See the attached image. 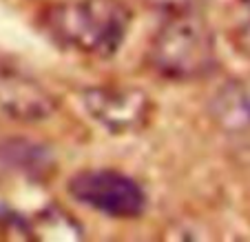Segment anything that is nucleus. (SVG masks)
<instances>
[{
    "mask_svg": "<svg viewBox=\"0 0 250 242\" xmlns=\"http://www.w3.org/2000/svg\"><path fill=\"white\" fill-rule=\"evenodd\" d=\"M40 24L60 47L106 58L126 38L131 11L120 0H64L47 7Z\"/></svg>",
    "mask_w": 250,
    "mask_h": 242,
    "instance_id": "1",
    "label": "nucleus"
},
{
    "mask_svg": "<svg viewBox=\"0 0 250 242\" xmlns=\"http://www.w3.org/2000/svg\"><path fill=\"white\" fill-rule=\"evenodd\" d=\"M148 62L168 80H199L217 65L212 29L195 11L175 9L153 36Z\"/></svg>",
    "mask_w": 250,
    "mask_h": 242,
    "instance_id": "2",
    "label": "nucleus"
},
{
    "mask_svg": "<svg viewBox=\"0 0 250 242\" xmlns=\"http://www.w3.org/2000/svg\"><path fill=\"white\" fill-rule=\"evenodd\" d=\"M69 194L111 218H137L146 209V194L140 182L113 169L80 171L69 180Z\"/></svg>",
    "mask_w": 250,
    "mask_h": 242,
    "instance_id": "3",
    "label": "nucleus"
},
{
    "mask_svg": "<svg viewBox=\"0 0 250 242\" xmlns=\"http://www.w3.org/2000/svg\"><path fill=\"white\" fill-rule=\"evenodd\" d=\"M84 111L106 131L131 133L151 120L153 102L146 91L131 85H93L80 94Z\"/></svg>",
    "mask_w": 250,
    "mask_h": 242,
    "instance_id": "4",
    "label": "nucleus"
},
{
    "mask_svg": "<svg viewBox=\"0 0 250 242\" xmlns=\"http://www.w3.org/2000/svg\"><path fill=\"white\" fill-rule=\"evenodd\" d=\"M56 107V96L38 78L0 58V114L16 122H42Z\"/></svg>",
    "mask_w": 250,
    "mask_h": 242,
    "instance_id": "5",
    "label": "nucleus"
},
{
    "mask_svg": "<svg viewBox=\"0 0 250 242\" xmlns=\"http://www.w3.org/2000/svg\"><path fill=\"white\" fill-rule=\"evenodd\" d=\"M210 118L228 133L250 131V76L224 82L212 94Z\"/></svg>",
    "mask_w": 250,
    "mask_h": 242,
    "instance_id": "6",
    "label": "nucleus"
},
{
    "mask_svg": "<svg viewBox=\"0 0 250 242\" xmlns=\"http://www.w3.org/2000/svg\"><path fill=\"white\" fill-rule=\"evenodd\" d=\"M235 45L239 47V51H244L246 56H250V23L241 24L235 31Z\"/></svg>",
    "mask_w": 250,
    "mask_h": 242,
    "instance_id": "7",
    "label": "nucleus"
},
{
    "mask_svg": "<svg viewBox=\"0 0 250 242\" xmlns=\"http://www.w3.org/2000/svg\"><path fill=\"white\" fill-rule=\"evenodd\" d=\"M244 2H246V5H248V7H250V0H244Z\"/></svg>",
    "mask_w": 250,
    "mask_h": 242,
    "instance_id": "8",
    "label": "nucleus"
}]
</instances>
